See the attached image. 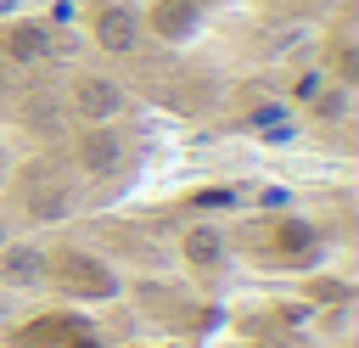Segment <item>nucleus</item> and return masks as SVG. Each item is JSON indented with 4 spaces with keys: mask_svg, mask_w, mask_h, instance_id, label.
Listing matches in <instances>:
<instances>
[{
    "mask_svg": "<svg viewBox=\"0 0 359 348\" xmlns=\"http://www.w3.org/2000/svg\"><path fill=\"white\" fill-rule=\"evenodd\" d=\"M45 275H50V286H56V292L84 297V303H107V297H118V269H112L107 258L84 253V247L56 253V258L45 264Z\"/></svg>",
    "mask_w": 359,
    "mask_h": 348,
    "instance_id": "nucleus-1",
    "label": "nucleus"
},
{
    "mask_svg": "<svg viewBox=\"0 0 359 348\" xmlns=\"http://www.w3.org/2000/svg\"><path fill=\"white\" fill-rule=\"evenodd\" d=\"M123 107H129V95H123V84H118L112 73H95V67H79V73H73V84H67V112H73L79 123H112Z\"/></svg>",
    "mask_w": 359,
    "mask_h": 348,
    "instance_id": "nucleus-2",
    "label": "nucleus"
},
{
    "mask_svg": "<svg viewBox=\"0 0 359 348\" xmlns=\"http://www.w3.org/2000/svg\"><path fill=\"white\" fill-rule=\"evenodd\" d=\"M90 39L107 56H135L140 51V11H135V0H95L90 6Z\"/></svg>",
    "mask_w": 359,
    "mask_h": 348,
    "instance_id": "nucleus-3",
    "label": "nucleus"
},
{
    "mask_svg": "<svg viewBox=\"0 0 359 348\" xmlns=\"http://www.w3.org/2000/svg\"><path fill=\"white\" fill-rule=\"evenodd\" d=\"M73 163L90 174V180H107L129 163V140L112 129V123H84L79 140H73Z\"/></svg>",
    "mask_w": 359,
    "mask_h": 348,
    "instance_id": "nucleus-4",
    "label": "nucleus"
},
{
    "mask_svg": "<svg viewBox=\"0 0 359 348\" xmlns=\"http://www.w3.org/2000/svg\"><path fill=\"white\" fill-rule=\"evenodd\" d=\"M50 51H56V34L39 17H11L0 28V56L11 67H39V62H50Z\"/></svg>",
    "mask_w": 359,
    "mask_h": 348,
    "instance_id": "nucleus-5",
    "label": "nucleus"
},
{
    "mask_svg": "<svg viewBox=\"0 0 359 348\" xmlns=\"http://www.w3.org/2000/svg\"><path fill=\"white\" fill-rule=\"evenodd\" d=\"M22 213H28L34 225L67 219V213H73V185H67L62 174H50V168H34V174L22 180Z\"/></svg>",
    "mask_w": 359,
    "mask_h": 348,
    "instance_id": "nucleus-6",
    "label": "nucleus"
},
{
    "mask_svg": "<svg viewBox=\"0 0 359 348\" xmlns=\"http://www.w3.org/2000/svg\"><path fill=\"white\" fill-rule=\"evenodd\" d=\"M0 281H6L11 292L45 286V253L28 247V241H6V247H0Z\"/></svg>",
    "mask_w": 359,
    "mask_h": 348,
    "instance_id": "nucleus-7",
    "label": "nucleus"
},
{
    "mask_svg": "<svg viewBox=\"0 0 359 348\" xmlns=\"http://www.w3.org/2000/svg\"><path fill=\"white\" fill-rule=\"evenodd\" d=\"M269 236H275V253H280L286 264H314V258H320V230H314L309 219H280Z\"/></svg>",
    "mask_w": 359,
    "mask_h": 348,
    "instance_id": "nucleus-8",
    "label": "nucleus"
},
{
    "mask_svg": "<svg viewBox=\"0 0 359 348\" xmlns=\"http://www.w3.org/2000/svg\"><path fill=\"white\" fill-rule=\"evenodd\" d=\"M180 258H185L191 269H219V264H224V230H219V225H185Z\"/></svg>",
    "mask_w": 359,
    "mask_h": 348,
    "instance_id": "nucleus-9",
    "label": "nucleus"
},
{
    "mask_svg": "<svg viewBox=\"0 0 359 348\" xmlns=\"http://www.w3.org/2000/svg\"><path fill=\"white\" fill-rule=\"evenodd\" d=\"M309 112H314L320 123H342V118L353 112V90H348V84H325V90L309 101Z\"/></svg>",
    "mask_w": 359,
    "mask_h": 348,
    "instance_id": "nucleus-10",
    "label": "nucleus"
},
{
    "mask_svg": "<svg viewBox=\"0 0 359 348\" xmlns=\"http://www.w3.org/2000/svg\"><path fill=\"white\" fill-rule=\"evenodd\" d=\"M325 84H331V79H325V67H309V73H297V84H292V95H297V101H314V95L325 90Z\"/></svg>",
    "mask_w": 359,
    "mask_h": 348,
    "instance_id": "nucleus-11",
    "label": "nucleus"
},
{
    "mask_svg": "<svg viewBox=\"0 0 359 348\" xmlns=\"http://www.w3.org/2000/svg\"><path fill=\"white\" fill-rule=\"evenodd\" d=\"M62 348H101V337H95V331H84V326H73V331L62 337Z\"/></svg>",
    "mask_w": 359,
    "mask_h": 348,
    "instance_id": "nucleus-12",
    "label": "nucleus"
},
{
    "mask_svg": "<svg viewBox=\"0 0 359 348\" xmlns=\"http://www.w3.org/2000/svg\"><path fill=\"white\" fill-rule=\"evenodd\" d=\"M22 11V0H0V17H17Z\"/></svg>",
    "mask_w": 359,
    "mask_h": 348,
    "instance_id": "nucleus-13",
    "label": "nucleus"
},
{
    "mask_svg": "<svg viewBox=\"0 0 359 348\" xmlns=\"http://www.w3.org/2000/svg\"><path fill=\"white\" fill-rule=\"evenodd\" d=\"M11 174V146H0V180Z\"/></svg>",
    "mask_w": 359,
    "mask_h": 348,
    "instance_id": "nucleus-14",
    "label": "nucleus"
},
{
    "mask_svg": "<svg viewBox=\"0 0 359 348\" xmlns=\"http://www.w3.org/2000/svg\"><path fill=\"white\" fill-rule=\"evenodd\" d=\"M6 241H11V236H6V219H0V247H6Z\"/></svg>",
    "mask_w": 359,
    "mask_h": 348,
    "instance_id": "nucleus-15",
    "label": "nucleus"
}]
</instances>
